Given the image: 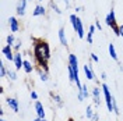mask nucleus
<instances>
[{
  "instance_id": "1",
  "label": "nucleus",
  "mask_w": 123,
  "mask_h": 121,
  "mask_svg": "<svg viewBox=\"0 0 123 121\" xmlns=\"http://www.w3.org/2000/svg\"><path fill=\"white\" fill-rule=\"evenodd\" d=\"M34 40V59L39 70L49 71V60H50V47L49 43L42 38H32Z\"/></svg>"
},
{
  "instance_id": "2",
  "label": "nucleus",
  "mask_w": 123,
  "mask_h": 121,
  "mask_svg": "<svg viewBox=\"0 0 123 121\" xmlns=\"http://www.w3.org/2000/svg\"><path fill=\"white\" fill-rule=\"evenodd\" d=\"M105 24H106L108 27H109L111 29L115 32L116 36H120V27H119V25H117V22H116L115 10H113V8H111V11L108 13L106 18H105Z\"/></svg>"
},
{
  "instance_id": "3",
  "label": "nucleus",
  "mask_w": 123,
  "mask_h": 121,
  "mask_svg": "<svg viewBox=\"0 0 123 121\" xmlns=\"http://www.w3.org/2000/svg\"><path fill=\"white\" fill-rule=\"evenodd\" d=\"M101 88H102L104 96H105V103H106L108 111H109V113H113V104H112L113 96H112V95H111V92H109V86H108L106 83H102V85H101Z\"/></svg>"
},
{
  "instance_id": "4",
  "label": "nucleus",
  "mask_w": 123,
  "mask_h": 121,
  "mask_svg": "<svg viewBox=\"0 0 123 121\" xmlns=\"http://www.w3.org/2000/svg\"><path fill=\"white\" fill-rule=\"evenodd\" d=\"M101 93H102V88H99V86H94V88H92L91 95H92L94 104H95V106H99L101 104Z\"/></svg>"
},
{
  "instance_id": "5",
  "label": "nucleus",
  "mask_w": 123,
  "mask_h": 121,
  "mask_svg": "<svg viewBox=\"0 0 123 121\" xmlns=\"http://www.w3.org/2000/svg\"><path fill=\"white\" fill-rule=\"evenodd\" d=\"M6 103L8 104V107L14 111V113H18V110H20V104H18V100L15 98H10L8 96L7 99H6Z\"/></svg>"
},
{
  "instance_id": "6",
  "label": "nucleus",
  "mask_w": 123,
  "mask_h": 121,
  "mask_svg": "<svg viewBox=\"0 0 123 121\" xmlns=\"http://www.w3.org/2000/svg\"><path fill=\"white\" fill-rule=\"evenodd\" d=\"M1 53L6 56V59H7V60L14 61V54H13V46H8V45L3 46V47H1Z\"/></svg>"
},
{
  "instance_id": "7",
  "label": "nucleus",
  "mask_w": 123,
  "mask_h": 121,
  "mask_svg": "<svg viewBox=\"0 0 123 121\" xmlns=\"http://www.w3.org/2000/svg\"><path fill=\"white\" fill-rule=\"evenodd\" d=\"M25 8H27V0H18L17 7H15V13H17V15L23 17V15L25 14Z\"/></svg>"
},
{
  "instance_id": "8",
  "label": "nucleus",
  "mask_w": 123,
  "mask_h": 121,
  "mask_svg": "<svg viewBox=\"0 0 123 121\" xmlns=\"http://www.w3.org/2000/svg\"><path fill=\"white\" fill-rule=\"evenodd\" d=\"M14 66H15V70L17 71L24 68V60H23V57H21V53L20 52H15L14 53Z\"/></svg>"
},
{
  "instance_id": "9",
  "label": "nucleus",
  "mask_w": 123,
  "mask_h": 121,
  "mask_svg": "<svg viewBox=\"0 0 123 121\" xmlns=\"http://www.w3.org/2000/svg\"><path fill=\"white\" fill-rule=\"evenodd\" d=\"M83 68H84V72H85V78H87L88 81H97L95 74H94V71H92V67L90 64H85Z\"/></svg>"
},
{
  "instance_id": "10",
  "label": "nucleus",
  "mask_w": 123,
  "mask_h": 121,
  "mask_svg": "<svg viewBox=\"0 0 123 121\" xmlns=\"http://www.w3.org/2000/svg\"><path fill=\"white\" fill-rule=\"evenodd\" d=\"M8 25H10L11 32H17V31L20 29V24H18V21H17L15 17H10V18H8Z\"/></svg>"
},
{
  "instance_id": "11",
  "label": "nucleus",
  "mask_w": 123,
  "mask_h": 121,
  "mask_svg": "<svg viewBox=\"0 0 123 121\" xmlns=\"http://www.w3.org/2000/svg\"><path fill=\"white\" fill-rule=\"evenodd\" d=\"M35 110H37V114H38L39 118H42V120H45V110H43V104L41 103V102H35Z\"/></svg>"
},
{
  "instance_id": "12",
  "label": "nucleus",
  "mask_w": 123,
  "mask_h": 121,
  "mask_svg": "<svg viewBox=\"0 0 123 121\" xmlns=\"http://www.w3.org/2000/svg\"><path fill=\"white\" fill-rule=\"evenodd\" d=\"M74 31L77 32V35H78V38L80 39L84 38V28H83V22H81L80 18H77V27L74 28Z\"/></svg>"
},
{
  "instance_id": "13",
  "label": "nucleus",
  "mask_w": 123,
  "mask_h": 121,
  "mask_svg": "<svg viewBox=\"0 0 123 121\" xmlns=\"http://www.w3.org/2000/svg\"><path fill=\"white\" fill-rule=\"evenodd\" d=\"M59 40H60V43L63 46H66L67 47V38H66V31L64 28L62 27L60 29H59Z\"/></svg>"
},
{
  "instance_id": "14",
  "label": "nucleus",
  "mask_w": 123,
  "mask_h": 121,
  "mask_svg": "<svg viewBox=\"0 0 123 121\" xmlns=\"http://www.w3.org/2000/svg\"><path fill=\"white\" fill-rule=\"evenodd\" d=\"M45 13H46L45 7H43L42 4H38V6L35 7V10L32 11V15H34V17H38V15H45Z\"/></svg>"
},
{
  "instance_id": "15",
  "label": "nucleus",
  "mask_w": 123,
  "mask_h": 121,
  "mask_svg": "<svg viewBox=\"0 0 123 121\" xmlns=\"http://www.w3.org/2000/svg\"><path fill=\"white\" fill-rule=\"evenodd\" d=\"M108 50H109L111 57L115 61H117V53H116V49H115V46H113V43H109V45H108Z\"/></svg>"
},
{
  "instance_id": "16",
  "label": "nucleus",
  "mask_w": 123,
  "mask_h": 121,
  "mask_svg": "<svg viewBox=\"0 0 123 121\" xmlns=\"http://www.w3.org/2000/svg\"><path fill=\"white\" fill-rule=\"evenodd\" d=\"M95 25H91L90 27V32H88V35H87V42L88 43H92L94 42V39H92V36H94V33H95Z\"/></svg>"
},
{
  "instance_id": "17",
  "label": "nucleus",
  "mask_w": 123,
  "mask_h": 121,
  "mask_svg": "<svg viewBox=\"0 0 123 121\" xmlns=\"http://www.w3.org/2000/svg\"><path fill=\"white\" fill-rule=\"evenodd\" d=\"M50 96H52V99H53V102H56V104L59 107L63 106V100H62V98L57 95V93H53V92H50Z\"/></svg>"
},
{
  "instance_id": "18",
  "label": "nucleus",
  "mask_w": 123,
  "mask_h": 121,
  "mask_svg": "<svg viewBox=\"0 0 123 121\" xmlns=\"http://www.w3.org/2000/svg\"><path fill=\"white\" fill-rule=\"evenodd\" d=\"M24 71H25L27 74H31V72L34 71V66H32L28 60H24Z\"/></svg>"
},
{
  "instance_id": "19",
  "label": "nucleus",
  "mask_w": 123,
  "mask_h": 121,
  "mask_svg": "<svg viewBox=\"0 0 123 121\" xmlns=\"http://www.w3.org/2000/svg\"><path fill=\"white\" fill-rule=\"evenodd\" d=\"M94 114H95V110H92V106H87V109H85V116H87V118H88V120H92Z\"/></svg>"
},
{
  "instance_id": "20",
  "label": "nucleus",
  "mask_w": 123,
  "mask_h": 121,
  "mask_svg": "<svg viewBox=\"0 0 123 121\" xmlns=\"http://www.w3.org/2000/svg\"><path fill=\"white\" fill-rule=\"evenodd\" d=\"M39 72V78H41V81H43V82H48L49 81V75H48V72L43 71V70H38Z\"/></svg>"
},
{
  "instance_id": "21",
  "label": "nucleus",
  "mask_w": 123,
  "mask_h": 121,
  "mask_svg": "<svg viewBox=\"0 0 123 121\" xmlns=\"http://www.w3.org/2000/svg\"><path fill=\"white\" fill-rule=\"evenodd\" d=\"M7 71H8V70H6L4 64H3V63H0V77H1V78L7 77Z\"/></svg>"
},
{
  "instance_id": "22",
  "label": "nucleus",
  "mask_w": 123,
  "mask_h": 121,
  "mask_svg": "<svg viewBox=\"0 0 123 121\" xmlns=\"http://www.w3.org/2000/svg\"><path fill=\"white\" fill-rule=\"evenodd\" d=\"M67 71H69V81L70 82H74V71H73L71 66H67Z\"/></svg>"
},
{
  "instance_id": "23",
  "label": "nucleus",
  "mask_w": 123,
  "mask_h": 121,
  "mask_svg": "<svg viewBox=\"0 0 123 121\" xmlns=\"http://www.w3.org/2000/svg\"><path fill=\"white\" fill-rule=\"evenodd\" d=\"M7 77L10 81H15L17 79V74H15V71H11V70H8L7 71Z\"/></svg>"
},
{
  "instance_id": "24",
  "label": "nucleus",
  "mask_w": 123,
  "mask_h": 121,
  "mask_svg": "<svg viewBox=\"0 0 123 121\" xmlns=\"http://www.w3.org/2000/svg\"><path fill=\"white\" fill-rule=\"evenodd\" d=\"M14 43H15L14 35H8V36H7V45L8 46H14Z\"/></svg>"
},
{
  "instance_id": "25",
  "label": "nucleus",
  "mask_w": 123,
  "mask_h": 121,
  "mask_svg": "<svg viewBox=\"0 0 123 121\" xmlns=\"http://www.w3.org/2000/svg\"><path fill=\"white\" fill-rule=\"evenodd\" d=\"M21 45H23L21 39H17V40H15V43H14V46H13V47L15 49V52H18V50H20V47H21Z\"/></svg>"
},
{
  "instance_id": "26",
  "label": "nucleus",
  "mask_w": 123,
  "mask_h": 121,
  "mask_svg": "<svg viewBox=\"0 0 123 121\" xmlns=\"http://www.w3.org/2000/svg\"><path fill=\"white\" fill-rule=\"evenodd\" d=\"M31 99H32V100H35V102L38 100V93H37L35 91H31Z\"/></svg>"
},
{
  "instance_id": "27",
  "label": "nucleus",
  "mask_w": 123,
  "mask_h": 121,
  "mask_svg": "<svg viewBox=\"0 0 123 121\" xmlns=\"http://www.w3.org/2000/svg\"><path fill=\"white\" fill-rule=\"evenodd\" d=\"M91 60L95 61V63H99V57H98L95 53H91Z\"/></svg>"
},
{
  "instance_id": "28",
  "label": "nucleus",
  "mask_w": 123,
  "mask_h": 121,
  "mask_svg": "<svg viewBox=\"0 0 123 121\" xmlns=\"http://www.w3.org/2000/svg\"><path fill=\"white\" fill-rule=\"evenodd\" d=\"M91 121H99V116H98V113L95 111V114H94V117H92Z\"/></svg>"
},
{
  "instance_id": "29",
  "label": "nucleus",
  "mask_w": 123,
  "mask_h": 121,
  "mask_svg": "<svg viewBox=\"0 0 123 121\" xmlns=\"http://www.w3.org/2000/svg\"><path fill=\"white\" fill-rule=\"evenodd\" d=\"M95 28H97L98 31H102V27H101L99 21H95Z\"/></svg>"
},
{
  "instance_id": "30",
  "label": "nucleus",
  "mask_w": 123,
  "mask_h": 121,
  "mask_svg": "<svg viewBox=\"0 0 123 121\" xmlns=\"http://www.w3.org/2000/svg\"><path fill=\"white\" fill-rule=\"evenodd\" d=\"M53 8L56 10V13H57V14H62V10H59V7H57L56 4H53Z\"/></svg>"
},
{
  "instance_id": "31",
  "label": "nucleus",
  "mask_w": 123,
  "mask_h": 121,
  "mask_svg": "<svg viewBox=\"0 0 123 121\" xmlns=\"http://www.w3.org/2000/svg\"><path fill=\"white\" fill-rule=\"evenodd\" d=\"M101 78H102V79L105 81V79H106L108 77H106V74H105V72H102V74H101Z\"/></svg>"
},
{
  "instance_id": "32",
  "label": "nucleus",
  "mask_w": 123,
  "mask_h": 121,
  "mask_svg": "<svg viewBox=\"0 0 123 121\" xmlns=\"http://www.w3.org/2000/svg\"><path fill=\"white\" fill-rule=\"evenodd\" d=\"M120 36H122V38H123V25H122V27H120Z\"/></svg>"
},
{
  "instance_id": "33",
  "label": "nucleus",
  "mask_w": 123,
  "mask_h": 121,
  "mask_svg": "<svg viewBox=\"0 0 123 121\" xmlns=\"http://www.w3.org/2000/svg\"><path fill=\"white\" fill-rule=\"evenodd\" d=\"M64 3H66V6H69V4H70V0H64Z\"/></svg>"
},
{
  "instance_id": "34",
  "label": "nucleus",
  "mask_w": 123,
  "mask_h": 121,
  "mask_svg": "<svg viewBox=\"0 0 123 121\" xmlns=\"http://www.w3.org/2000/svg\"><path fill=\"white\" fill-rule=\"evenodd\" d=\"M41 120H42V118H39V117H37V118H35L34 121H41Z\"/></svg>"
},
{
  "instance_id": "35",
  "label": "nucleus",
  "mask_w": 123,
  "mask_h": 121,
  "mask_svg": "<svg viewBox=\"0 0 123 121\" xmlns=\"http://www.w3.org/2000/svg\"><path fill=\"white\" fill-rule=\"evenodd\" d=\"M0 121H6V120H4V118H3V117H0Z\"/></svg>"
},
{
  "instance_id": "36",
  "label": "nucleus",
  "mask_w": 123,
  "mask_h": 121,
  "mask_svg": "<svg viewBox=\"0 0 123 121\" xmlns=\"http://www.w3.org/2000/svg\"><path fill=\"white\" fill-rule=\"evenodd\" d=\"M67 121H74V120H73V118H69V120H67Z\"/></svg>"
},
{
  "instance_id": "37",
  "label": "nucleus",
  "mask_w": 123,
  "mask_h": 121,
  "mask_svg": "<svg viewBox=\"0 0 123 121\" xmlns=\"http://www.w3.org/2000/svg\"><path fill=\"white\" fill-rule=\"evenodd\" d=\"M41 121H48V120H41Z\"/></svg>"
},
{
  "instance_id": "38",
  "label": "nucleus",
  "mask_w": 123,
  "mask_h": 121,
  "mask_svg": "<svg viewBox=\"0 0 123 121\" xmlns=\"http://www.w3.org/2000/svg\"><path fill=\"white\" fill-rule=\"evenodd\" d=\"M38 1H39V3H41V1H42V0H38Z\"/></svg>"
}]
</instances>
